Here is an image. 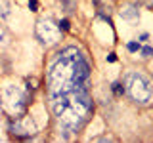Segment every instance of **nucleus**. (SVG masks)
<instances>
[{
    "label": "nucleus",
    "mask_w": 153,
    "mask_h": 143,
    "mask_svg": "<svg viewBox=\"0 0 153 143\" xmlns=\"http://www.w3.org/2000/svg\"><path fill=\"white\" fill-rule=\"evenodd\" d=\"M115 59H117V57H115V54H109V55H107V61H109V63H115Z\"/></svg>",
    "instance_id": "15"
},
{
    "label": "nucleus",
    "mask_w": 153,
    "mask_h": 143,
    "mask_svg": "<svg viewBox=\"0 0 153 143\" xmlns=\"http://www.w3.org/2000/svg\"><path fill=\"white\" fill-rule=\"evenodd\" d=\"M2 99H4V107L8 109L12 114H23L27 109V95L19 86L16 84H8L2 90Z\"/></svg>",
    "instance_id": "4"
},
{
    "label": "nucleus",
    "mask_w": 153,
    "mask_h": 143,
    "mask_svg": "<svg viewBox=\"0 0 153 143\" xmlns=\"http://www.w3.org/2000/svg\"><path fill=\"white\" fill-rule=\"evenodd\" d=\"M119 15L123 19H126V21H136L140 17V10H138V6H134V4H124L121 8V12H119Z\"/></svg>",
    "instance_id": "7"
},
{
    "label": "nucleus",
    "mask_w": 153,
    "mask_h": 143,
    "mask_svg": "<svg viewBox=\"0 0 153 143\" xmlns=\"http://www.w3.org/2000/svg\"><path fill=\"white\" fill-rule=\"evenodd\" d=\"M12 13V4L8 0H0V19H6Z\"/></svg>",
    "instance_id": "8"
},
{
    "label": "nucleus",
    "mask_w": 153,
    "mask_h": 143,
    "mask_svg": "<svg viewBox=\"0 0 153 143\" xmlns=\"http://www.w3.org/2000/svg\"><path fill=\"white\" fill-rule=\"evenodd\" d=\"M113 92H115V95H123L124 94V86L121 82H115L113 84Z\"/></svg>",
    "instance_id": "10"
},
{
    "label": "nucleus",
    "mask_w": 153,
    "mask_h": 143,
    "mask_svg": "<svg viewBox=\"0 0 153 143\" xmlns=\"http://www.w3.org/2000/svg\"><path fill=\"white\" fill-rule=\"evenodd\" d=\"M140 50H142V57H151V55H153V48H151V46L140 48Z\"/></svg>",
    "instance_id": "13"
},
{
    "label": "nucleus",
    "mask_w": 153,
    "mask_h": 143,
    "mask_svg": "<svg viewBox=\"0 0 153 143\" xmlns=\"http://www.w3.org/2000/svg\"><path fill=\"white\" fill-rule=\"evenodd\" d=\"M88 78L90 67L82 52L75 46L63 48L50 65V73H48L50 97L63 92H71V90L88 88Z\"/></svg>",
    "instance_id": "1"
},
{
    "label": "nucleus",
    "mask_w": 153,
    "mask_h": 143,
    "mask_svg": "<svg viewBox=\"0 0 153 143\" xmlns=\"http://www.w3.org/2000/svg\"><path fill=\"white\" fill-rule=\"evenodd\" d=\"M124 92H126L136 103H149L153 97L151 80L142 73H128L124 76Z\"/></svg>",
    "instance_id": "3"
},
{
    "label": "nucleus",
    "mask_w": 153,
    "mask_h": 143,
    "mask_svg": "<svg viewBox=\"0 0 153 143\" xmlns=\"http://www.w3.org/2000/svg\"><path fill=\"white\" fill-rule=\"evenodd\" d=\"M29 8H31V12H36V10H38V2H36V0H29Z\"/></svg>",
    "instance_id": "14"
},
{
    "label": "nucleus",
    "mask_w": 153,
    "mask_h": 143,
    "mask_svg": "<svg viewBox=\"0 0 153 143\" xmlns=\"http://www.w3.org/2000/svg\"><path fill=\"white\" fill-rule=\"evenodd\" d=\"M52 109L59 124L69 132H76L86 124L90 113H92V99L88 95V88H79L54 95Z\"/></svg>",
    "instance_id": "2"
},
{
    "label": "nucleus",
    "mask_w": 153,
    "mask_h": 143,
    "mask_svg": "<svg viewBox=\"0 0 153 143\" xmlns=\"http://www.w3.org/2000/svg\"><path fill=\"white\" fill-rule=\"evenodd\" d=\"M59 27L54 25V21L52 19H40V21H36V27H35V35L36 38L42 42V44L50 46V44H56L57 40H59Z\"/></svg>",
    "instance_id": "5"
},
{
    "label": "nucleus",
    "mask_w": 153,
    "mask_h": 143,
    "mask_svg": "<svg viewBox=\"0 0 153 143\" xmlns=\"http://www.w3.org/2000/svg\"><path fill=\"white\" fill-rule=\"evenodd\" d=\"M147 38H149V35H147V32H143V35H140V40H147Z\"/></svg>",
    "instance_id": "16"
},
{
    "label": "nucleus",
    "mask_w": 153,
    "mask_h": 143,
    "mask_svg": "<svg viewBox=\"0 0 153 143\" xmlns=\"http://www.w3.org/2000/svg\"><path fill=\"white\" fill-rule=\"evenodd\" d=\"M10 128H12L13 133H17V136H21V137H31V136H35V132H36V126L31 118L29 116H17V114L13 116Z\"/></svg>",
    "instance_id": "6"
},
{
    "label": "nucleus",
    "mask_w": 153,
    "mask_h": 143,
    "mask_svg": "<svg viewBox=\"0 0 153 143\" xmlns=\"http://www.w3.org/2000/svg\"><path fill=\"white\" fill-rule=\"evenodd\" d=\"M57 27H59V31H69V29H71L69 19H61V21L57 23Z\"/></svg>",
    "instance_id": "11"
},
{
    "label": "nucleus",
    "mask_w": 153,
    "mask_h": 143,
    "mask_svg": "<svg viewBox=\"0 0 153 143\" xmlns=\"http://www.w3.org/2000/svg\"><path fill=\"white\" fill-rule=\"evenodd\" d=\"M146 4L147 6H153V0H146Z\"/></svg>",
    "instance_id": "17"
},
{
    "label": "nucleus",
    "mask_w": 153,
    "mask_h": 143,
    "mask_svg": "<svg viewBox=\"0 0 153 143\" xmlns=\"http://www.w3.org/2000/svg\"><path fill=\"white\" fill-rule=\"evenodd\" d=\"M10 44V35L4 27H0V48H6Z\"/></svg>",
    "instance_id": "9"
},
{
    "label": "nucleus",
    "mask_w": 153,
    "mask_h": 143,
    "mask_svg": "<svg viewBox=\"0 0 153 143\" xmlns=\"http://www.w3.org/2000/svg\"><path fill=\"white\" fill-rule=\"evenodd\" d=\"M126 48H128V52H132V54H134V52H140V42H128V44H126Z\"/></svg>",
    "instance_id": "12"
}]
</instances>
